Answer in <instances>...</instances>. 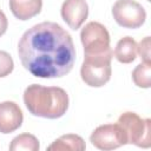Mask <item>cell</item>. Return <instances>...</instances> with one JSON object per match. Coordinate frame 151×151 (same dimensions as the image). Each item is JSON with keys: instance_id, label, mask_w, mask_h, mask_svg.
<instances>
[{"instance_id": "1", "label": "cell", "mask_w": 151, "mask_h": 151, "mask_svg": "<svg viewBox=\"0 0 151 151\" xmlns=\"http://www.w3.org/2000/svg\"><path fill=\"white\" fill-rule=\"evenodd\" d=\"M22 66L39 78H59L71 72L76 48L71 34L60 25L44 21L28 28L19 40Z\"/></svg>"}, {"instance_id": "2", "label": "cell", "mask_w": 151, "mask_h": 151, "mask_svg": "<svg viewBox=\"0 0 151 151\" xmlns=\"http://www.w3.org/2000/svg\"><path fill=\"white\" fill-rule=\"evenodd\" d=\"M68 94L58 86L28 85L24 92V103L27 110L37 117L57 119L68 109Z\"/></svg>"}, {"instance_id": "3", "label": "cell", "mask_w": 151, "mask_h": 151, "mask_svg": "<svg viewBox=\"0 0 151 151\" xmlns=\"http://www.w3.org/2000/svg\"><path fill=\"white\" fill-rule=\"evenodd\" d=\"M113 52L111 47L100 53L85 54L80 67V77L83 81L91 87H101L111 78V59Z\"/></svg>"}, {"instance_id": "4", "label": "cell", "mask_w": 151, "mask_h": 151, "mask_svg": "<svg viewBox=\"0 0 151 151\" xmlns=\"http://www.w3.org/2000/svg\"><path fill=\"white\" fill-rule=\"evenodd\" d=\"M117 124L122 127L126 144H134L147 149L151 145V122L142 119L134 112H124L119 116Z\"/></svg>"}, {"instance_id": "5", "label": "cell", "mask_w": 151, "mask_h": 151, "mask_svg": "<svg viewBox=\"0 0 151 151\" xmlns=\"http://www.w3.org/2000/svg\"><path fill=\"white\" fill-rule=\"evenodd\" d=\"M112 15L116 22L125 28H138L146 19L144 7L134 0H117L112 6Z\"/></svg>"}, {"instance_id": "6", "label": "cell", "mask_w": 151, "mask_h": 151, "mask_svg": "<svg viewBox=\"0 0 151 151\" xmlns=\"http://www.w3.org/2000/svg\"><path fill=\"white\" fill-rule=\"evenodd\" d=\"M80 40L85 54L100 53L110 47L109 31L98 21H90L84 26L80 32Z\"/></svg>"}, {"instance_id": "7", "label": "cell", "mask_w": 151, "mask_h": 151, "mask_svg": "<svg viewBox=\"0 0 151 151\" xmlns=\"http://www.w3.org/2000/svg\"><path fill=\"white\" fill-rule=\"evenodd\" d=\"M90 142L99 150H114L126 144L122 127L116 124H104L98 126L90 136Z\"/></svg>"}, {"instance_id": "8", "label": "cell", "mask_w": 151, "mask_h": 151, "mask_svg": "<svg viewBox=\"0 0 151 151\" xmlns=\"http://www.w3.org/2000/svg\"><path fill=\"white\" fill-rule=\"evenodd\" d=\"M61 18L72 29H78L88 15V5L85 0H65L61 5Z\"/></svg>"}, {"instance_id": "9", "label": "cell", "mask_w": 151, "mask_h": 151, "mask_svg": "<svg viewBox=\"0 0 151 151\" xmlns=\"http://www.w3.org/2000/svg\"><path fill=\"white\" fill-rule=\"evenodd\" d=\"M24 120L22 111L14 101L0 103V132L11 133L17 131Z\"/></svg>"}, {"instance_id": "10", "label": "cell", "mask_w": 151, "mask_h": 151, "mask_svg": "<svg viewBox=\"0 0 151 151\" xmlns=\"http://www.w3.org/2000/svg\"><path fill=\"white\" fill-rule=\"evenodd\" d=\"M42 0H9L12 14L19 20H28L40 13Z\"/></svg>"}, {"instance_id": "11", "label": "cell", "mask_w": 151, "mask_h": 151, "mask_svg": "<svg viewBox=\"0 0 151 151\" xmlns=\"http://www.w3.org/2000/svg\"><path fill=\"white\" fill-rule=\"evenodd\" d=\"M114 57L122 64H130L137 58V42L131 37L122 38L114 48Z\"/></svg>"}, {"instance_id": "12", "label": "cell", "mask_w": 151, "mask_h": 151, "mask_svg": "<svg viewBox=\"0 0 151 151\" xmlns=\"http://www.w3.org/2000/svg\"><path fill=\"white\" fill-rule=\"evenodd\" d=\"M86 149V144L84 139L78 134H64L55 139L48 147V151H65V150H72V151H83Z\"/></svg>"}, {"instance_id": "13", "label": "cell", "mask_w": 151, "mask_h": 151, "mask_svg": "<svg viewBox=\"0 0 151 151\" xmlns=\"http://www.w3.org/2000/svg\"><path fill=\"white\" fill-rule=\"evenodd\" d=\"M40 147L39 140L37 139L35 136L31 133H21L17 136L15 138L12 139L9 144V150L11 151H38Z\"/></svg>"}, {"instance_id": "14", "label": "cell", "mask_w": 151, "mask_h": 151, "mask_svg": "<svg viewBox=\"0 0 151 151\" xmlns=\"http://www.w3.org/2000/svg\"><path fill=\"white\" fill-rule=\"evenodd\" d=\"M133 83L142 88H149L151 86V63L142 61L132 71Z\"/></svg>"}, {"instance_id": "15", "label": "cell", "mask_w": 151, "mask_h": 151, "mask_svg": "<svg viewBox=\"0 0 151 151\" xmlns=\"http://www.w3.org/2000/svg\"><path fill=\"white\" fill-rule=\"evenodd\" d=\"M14 68L12 57L6 51H0V78L8 76Z\"/></svg>"}, {"instance_id": "16", "label": "cell", "mask_w": 151, "mask_h": 151, "mask_svg": "<svg viewBox=\"0 0 151 151\" xmlns=\"http://www.w3.org/2000/svg\"><path fill=\"white\" fill-rule=\"evenodd\" d=\"M137 53H139L142 61L150 63V37H145L137 45Z\"/></svg>"}, {"instance_id": "17", "label": "cell", "mask_w": 151, "mask_h": 151, "mask_svg": "<svg viewBox=\"0 0 151 151\" xmlns=\"http://www.w3.org/2000/svg\"><path fill=\"white\" fill-rule=\"evenodd\" d=\"M7 27H8V21H7V18L5 15V13L0 9V37L5 34V32L7 31Z\"/></svg>"}]
</instances>
